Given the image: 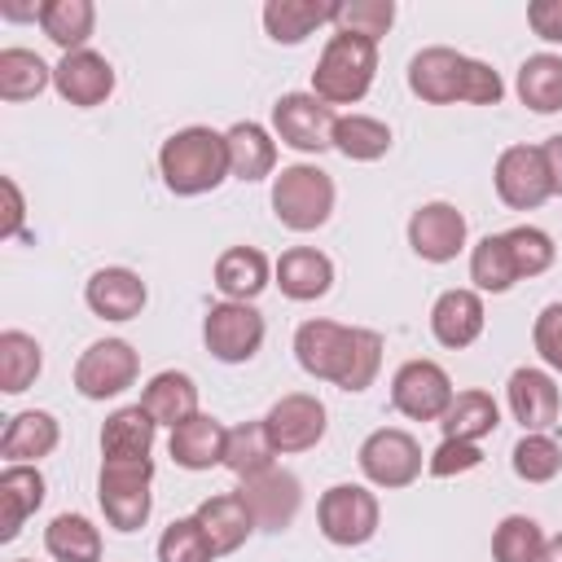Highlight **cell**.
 Here are the masks:
<instances>
[{
    "label": "cell",
    "mask_w": 562,
    "mask_h": 562,
    "mask_svg": "<svg viewBox=\"0 0 562 562\" xmlns=\"http://www.w3.org/2000/svg\"><path fill=\"white\" fill-rule=\"evenodd\" d=\"M140 373V356L123 338H101L75 360V391L83 400H114Z\"/></svg>",
    "instance_id": "obj_11"
},
{
    "label": "cell",
    "mask_w": 562,
    "mask_h": 562,
    "mask_svg": "<svg viewBox=\"0 0 562 562\" xmlns=\"http://www.w3.org/2000/svg\"><path fill=\"white\" fill-rule=\"evenodd\" d=\"M140 408L158 422V426H180V422H189L193 413H202L198 408V382L189 378V373H180V369H162V373H154L149 382H145V391H140Z\"/></svg>",
    "instance_id": "obj_27"
},
{
    "label": "cell",
    "mask_w": 562,
    "mask_h": 562,
    "mask_svg": "<svg viewBox=\"0 0 562 562\" xmlns=\"http://www.w3.org/2000/svg\"><path fill=\"white\" fill-rule=\"evenodd\" d=\"M0 189H4V220H0V237H18V233H22V215H26V206H22V189H18V180H13V176H0Z\"/></svg>",
    "instance_id": "obj_49"
},
{
    "label": "cell",
    "mask_w": 562,
    "mask_h": 562,
    "mask_svg": "<svg viewBox=\"0 0 562 562\" xmlns=\"http://www.w3.org/2000/svg\"><path fill=\"white\" fill-rule=\"evenodd\" d=\"M40 505H44V474H40V465H4L0 470V509H4L0 540H13L22 531V522Z\"/></svg>",
    "instance_id": "obj_29"
},
{
    "label": "cell",
    "mask_w": 562,
    "mask_h": 562,
    "mask_svg": "<svg viewBox=\"0 0 562 562\" xmlns=\"http://www.w3.org/2000/svg\"><path fill=\"white\" fill-rule=\"evenodd\" d=\"M44 369V351L31 334L22 329H4L0 334V391L4 395H22Z\"/></svg>",
    "instance_id": "obj_37"
},
{
    "label": "cell",
    "mask_w": 562,
    "mask_h": 562,
    "mask_svg": "<svg viewBox=\"0 0 562 562\" xmlns=\"http://www.w3.org/2000/svg\"><path fill=\"white\" fill-rule=\"evenodd\" d=\"M338 4H316V0H268L263 4V31L277 44H303L316 26L334 22Z\"/></svg>",
    "instance_id": "obj_31"
},
{
    "label": "cell",
    "mask_w": 562,
    "mask_h": 562,
    "mask_svg": "<svg viewBox=\"0 0 562 562\" xmlns=\"http://www.w3.org/2000/svg\"><path fill=\"white\" fill-rule=\"evenodd\" d=\"M158 171H162V184L176 193V198H198V193H211L228 180V145H224V132L215 127H180L162 140L158 149Z\"/></svg>",
    "instance_id": "obj_2"
},
{
    "label": "cell",
    "mask_w": 562,
    "mask_h": 562,
    "mask_svg": "<svg viewBox=\"0 0 562 562\" xmlns=\"http://www.w3.org/2000/svg\"><path fill=\"white\" fill-rule=\"evenodd\" d=\"M154 435H158V422L140 404L114 408L105 417V426H101V461H136V457H149L154 452Z\"/></svg>",
    "instance_id": "obj_28"
},
{
    "label": "cell",
    "mask_w": 562,
    "mask_h": 562,
    "mask_svg": "<svg viewBox=\"0 0 562 562\" xmlns=\"http://www.w3.org/2000/svg\"><path fill=\"white\" fill-rule=\"evenodd\" d=\"M479 465H483V448H479V443H465V439H443V443L430 452V461H426V470H430L435 479L470 474V470H479Z\"/></svg>",
    "instance_id": "obj_46"
},
{
    "label": "cell",
    "mask_w": 562,
    "mask_h": 562,
    "mask_svg": "<svg viewBox=\"0 0 562 562\" xmlns=\"http://www.w3.org/2000/svg\"><path fill=\"white\" fill-rule=\"evenodd\" d=\"M408 88L426 105H496L505 97V83L487 61L465 57L448 44H430L408 61Z\"/></svg>",
    "instance_id": "obj_1"
},
{
    "label": "cell",
    "mask_w": 562,
    "mask_h": 562,
    "mask_svg": "<svg viewBox=\"0 0 562 562\" xmlns=\"http://www.w3.org/2000/svg\"><path fill=\"white\" fill-rule=\"evenodd\" d=\"M531 342H536V356L553 373H562V299L549 303V307H540V316L531 325Z\"/></svg>",
    "instance_id": "obj_47"
},
{
    "label": "cell",
    "mask_w": 562,
    "mask_h": 562,
    "mask_svg": "<svg viewBox=\"0 0 562 562\" xmlns=\"http://www.w3.org/2000/svg\"><path fill=\"white\" fill-rule=\"evenodd\" d=\"M237 496H241V505L250 509L255 527H263V531H285V527L294 522L299 505H303V483H299L290 470H281V465H268V470L241 479Z\"/></svg>",
    "instance_id": "obj_13"
},
{
    "label": "cell",
    "mask_w": 562,
    "mask_h": 562,
    "mask_svg": "<svg viewBox=\"0 0 562 562\" xmlns=\"http://www.w3.org/2000/svg\"><path fill=\"white\" fill-rule=\"evenodd\" d=\"M224 443H228V426L215 422L211 413H193L171 430L167 452L180 470H211V465H224Z\"/></svg>",
    "instance_id": "obj_24"
},
{
    "label": "cell",
    "mask_w": 562,
    "mask_h": 562,
    "mask_svg": "<svg viewBox=\"0 0 562 562\" xmlns=\"http://www.w3.org/2000/svg\"><path fill=\"white\" fill-rule=\"evenodd\" d=\"M492 184H496V198L509 211H536V206H544L553 198L544 149L540 145H509V149H501L496 171H492Z\"/></svg>",
    "instance_id": "obj_9"
},
{
    "label": "cell",
    "mask_w": 562,
    "mask_h": 562,
    "mask_svg": "<svg viewBox=\"0 0 562 562\" xmlns=\"http://www.w3.org/2000/svg\"><path fill=\"white\" fill-rule=\"evenodd\" d=\"M83 303L101 321H136L149 303V290L132 268H97L83 285Z\"/></svg>",
    "instance_id": "obj_18"
},
{
    "label": "cell",
    "mask_w": 562,
    "mask_h": 562,
    "mask_svg": "<svg viewBox=\"0 0 562 562\" xmlns=\"http://www.w3.org/2000/svg\"><path fill=\"white\" fill-rule=\"evenodd\" d=\"M272 277H277V285H281L285 299L312 303V299H325L329 294V285H334V259L325 250H316V246H290L277 259Z\"/></svg>",
    "instance_id": "obj_21"
},
{
    "label": "cell",
    "mask_w": 562,
    "mask_h": 562,
    "mask_svg": "<svg viewBox=\"0 0 562 562\" xmlns=\"http://www.w3.org/2000/svg\"><path fill=\"white\" fill-rule=\"evenodd\" d=\"M325 417H329V413H325V404H321L316 395L290 391V395H281V400L268 408L263 426H268L277 452H307V448H316V443L325 439V426H329Z\"/></svg>",
    "instance_id": "obj_16"
},
{
    "label": "cell",
    "mask_w": 562,
    "mask_h": 562,
    "mask_svg": "<svg viewBox=\"0 0 562 562\" xmlns=\"http://www.w3.org/2000/svg\"><path fill=\"white\" fill-rule=\"evenodd\" d=\"M395 22V4L391 0H338V13H334V26L347 31V35H360V40H382Z\"/></svg>",
    "instance_id": "obj_43"
},
{
    "label": "cell",
    "mask_w": 562,
    "mask_h": 562,
    "mask_svg": "<svg viewBox=\"0 0 562 562\" xmlns=\"http://www.w3.org/2000/svg\"><path fill=\"white\" fill-rule=\"evenodd\" d=\"M53 83V66L31 48H0V97L31 101Z\"/></svg>",
    "instance_id": "obj_35"
},
{
    "label": "cell",
    "mask_w": 562,
    "mask_h": 562,
    "mask_svg": "<svg viewBox=\"0 0 562 562\" xmlns=\"http://www.w3.org/2000/svg\"><path fill=\"white\" fill-rule=\"evenodd\" d=\"M44 549L57 562H101V531L83 514H57L44 527Z\"/></svg>",
    "instance_id": "obj_34"
},
{
    "label": "cell",
    "mask_w": 562,
    "mask_h": 562,
    "mask_svg": "<svg viewBox=\"0 0 562 562\" xmlns=\"http://www.w3.org/2000/svg\"><path fill=\"white\" fill-rule=\"evenodd\" d=\"M373 75H378V44L347 35V31H334L316 57L312 92L325 105H356L373 88Z\"/></svg>",
    "instance_id": "obj_3"
},
{
    "label": "cell",
    "mask_w": 562,
    "mask_h": 562,
    "mask_svg": "<svg viewBox=\"0 0 562 562\" xmlns=\"http://www.w3.org/2000/svg\"><path fill=\"white\" fill-rule=\"evenodd\" d=\"M193 518L202 522V531H206V540H211L215 558L237 553V549L246 544V536L255 531V518H250V509L241 505V496H237V492L206 496V501L193 509Z\"/></svg>",
    "instance_id": "obj_26"
},
{
    "label": "cell",
    "mask_w": 562,
    "mask_h": 562,
    "mask_svg": "<svg viewBox=\"0 0 562 562\" xmlns=\"http://www.w3.org/2000/svg\"><path fill=\"white\" fill-rule=\"evenodd\" d=\"M527 26L544 44H562V0H531L527 4Z\"/></svg>",
    "instance_id": "obj_48"
},
{
    "label": "cell",
    "mask_w": 562,
    "mask_h": 562,
    "mask_svg": "<svg viewBox=\"0 0 562 562\" xmlns=\"http://www.w3.org/2000/svg\"><path fill=\"white\" fill-rule=\"evenodd\" d=\"M334 149L351 162H378L391 149V127L373 114H338L334 127Z\"/></svg>",
    "instance_id": "obj_36"
},
{
    "label": "cell",
    "mask_w": 562,
    "mask_h": 562,
    "mask_svg": "<svg viewBox=\"0 0 562 562\" xmlns=\"http://www.w3.org/2000/svg\"><path fill=\"white\" fill-rule=\"evenodd\" d=\"M263 334H268V325H263L255 303H228L224 299L202 316V342L224 364H246L263 347Z\"/></svg>",
    "instance_id": "obj_10"
},
{
    "label": "cell",
    "mask_w": 562,
    "mask_h": 562,
    "mask_svg": "<svg viewBox=\"0 0 562 562\" xmlns=\"http://www.w3.org/2000/svg\"><path fill=\"white\" fill-rule=\"evenodd\" d=\"M334 180L329 171L312 167V162H294L281 167L272 176V215L290 228V233H312L334 215Z\"/></svg>",
    "instance_id": "obj_4"
},
{
    "label": "cell",
    "mask_w": 562,
    "mask_h": 562,
    "mask_svg": "<svg viewBox=\"0 0 562 562\" xmlns=\"http://www.w3.org/2000/svg\"><path fill=\"white\" fill-rule=\"evenodd\" d=\"M492 558L496 562H540L544 558V531L527 514H509L492 531Z\"/></svg>",
    "instance_id": "obj_41"
},
{
    "label": "cell",
    "mask_w": 562,
    "mask_h": 562,
    "mask_svg": "<svg viewBox=\"0 0 562 562\" xmlns=\"http://www.w3.org/2000/svg\"><path fill=\"white\" fill-rule=\"evenodd\" d=\"M224 145H228V176L233 180L255 184V180L277 171V140H272V132L263 123H250V119L233 123L224 132Z\"/></svg>",
    "instance_id": "obj_25"
},
{
    "label": "cell",
    "mask_w": 562,
    "mask_h": 562,
    "mask_svg": "<svg viewBox=\"0 0 562 562\" xmlns=\"http://www.w3.org/2000/svg\"><path fill=\"white\" fill-rule=\"evenodd\" d=\"M215 290L228 299V303H255L268 281H272V263L259 246H228L220 259H215Z\"/></svg>",
    "instance_id": "obj_22"
},
{
    "label": "cell",
    "mask_w": 562,
    "mask_h": 562,
    "mask_svg": "<svg viewBox=\"0 0 562 562\" xmlns=\"http://www.w3.org/2000/svg\"><path fill=\"white\" fill-rule=\"evenodd\" d=\"M562 470V448L549 435H522L514 443V474L522 483H549Z\"/></svg>",
    "instance_id": "obj_45"
},
{
    "label": "cell",
    "mask_w": 562,
    "mask_h": 562,
    "mask_svg": "<svg viewBox=\"0 0 562 562\" xmlns=\"http://www.w3.org/2000/svg\"><path fill=\"white\" fill-rule=\"evenodd\" d=\"M158 562H215V549L202 531V522L189 514V518H176L171 527H162L158 536Z\"/></svg>",
    "instance_id": "obj_44"
},
{
    "label": "cell",
    "mask_w": 562,
    "mask_h": 562,
    "mask_svg": "<svg viewBox=\"0 0 562 562\" xmlns=\"http://www.w3.org/2000/svg\"><path fill=\"white\" fill-rule=\"evenodd\" d=\"M224 465L237 474V479H250L268 465H277V443L268 435L263 422H241L228 430V443H224Z\"/></svg>",
    "instance_id": "obj_38"
},
{
    "label": "cell",
    "mask_w": 562,
    "mask_h": 562,
    "mask_svg": "<svg viewBox=\"0 0 562 562\" xmlns=\"http://www.w3.org/2000/svg\"><path fill=\"white\" fill-rule=\"evenodd\" d=\"M53 88L66 105L92 110L114 92V66L97 53V48H79V53H61V61L53 66Z\"/></svg>",
    "instance_id": "obj_17"
},
{
    "label": "cell",
    "mask_w": 562,
    "mask_h": 562,
    "mask_svg": "<svg viewBox=\"0 0 562 562\" xmlns=\"http://www.w3.org/2000/svg\"><path fill=\"white\" fill-rule=\"evenodd\" d=\"M452 378L435 360H404L391 378V404L408 422H439L452 404Z\"/></svg>",
    "instance_id": "obj_12"
},
{
    "label": "cell",
    "mask_w": 562,
    "mask_h": 562,
    "mask_svg": "<svg viewBox=\"0 0 562 562\" xmlns=\"http://www.w3.org/2000/svg\"><path fill=\"white\" fill-rule=\"evenodd\" d=\"M57 443H61L57 417L44 413V408H26V413H13V417L4 422L0 457H4L9 465H35V461L48 457Z\"/></svg>",
    "instance_id": "obj_23"
},
{
    "label": "cell",
    "mask_w": 562,
    "mask_h": 562,
    "mask_svg": "<svg viewBox=\"0 0 562 562\" xmlns=\"http://www.w3.org/2000/svg\"><path fill=\"white\" fill-rule=\"evenodd\" d=\"M92 26H97V4L92 0H40V31L61 53L88 48Z\"/></svg>",
    "instance_id": "obj_30"
},
{
    "label": "cell",
    "mask_w": 562,
    "mask_h": 562,
    "mask_svg": "<svg viewBox=\"0 0 562 562\" xmlns=\"http://www.w3.org/2000/svg\"><path fill=\"white\" fill-rule=\"evenodd\" d=\"M470 281H474L479 294H505V290H514L518 268H514V259H509L505 233H487V237L470 250Z\"/></svg>",
    "instance_id": "obj_39"
},
{
    "label": "cell",
    "mask_w": 562,
    "mask_h": 562,
    "mask_svg": "<svg viewBox=\"0 0 562 562\" xmlns=\"http://www.w3.org/2000/svg\"><path fill=\"white\" fill-rule=\"evenodd\" d=\"M356 461H360V474L373 487L395 492V487L417 483V474H422V443L408 430H400V426H382V430H373L360 443Z\"/></svg>",
    "instance_id": "obj_8"
},
{
    "label": "cell",
    "mask_w": 562,
    "mask_h": 562,
    "mask_svg": "<svg viewBox=\"0 0 562 562\" xmlns=\"http://www.w3.org/2000/svg\"><path fill=\"white\" fill-rule=\"evenodd\" d=\"M540 562H562V531L544 540V558H540Z\"/></svg>",
    "instance_id": "obj_51"
},
{
    "label": "cell",
    "mask_w": 562,
    "mask_h": 562,
    "mask_svg": "<svg viewBox=\"0 0 562 562\" xmlns=\"http://www.w3.org/2000/svg\"><path fill=\"white\" fill-rule=\"evenodd\" d=\"M378 369H382V334L351 325V342H347V356H342V369H338L334 386H342V391L356 395V391L373 386Z\"/></svg>",
    "instance_id": "obj_40"
},
{
    "label": "cell",
    "mask_w": 562,
    "mask_h": 562,
    "mask_svg": "<svg viewBox=\"0 0 562 562\" xmlns=\"http://www.w3.org/2000/svg\"><path fill=\"white\" fill-rule=\"evenodd\" d=\"M496 426H501V408H496V400L487 391H457L448 413L439 417L443 439H465V443L487 439Z\"/></svg>",
    "instance_id": "obj_32"
},
{
    "label": "cell",
    "mask_w": 562,
    "mask_h": 562,
    "mask_svg": "<svg viewBox=\"0 0 562 562\" xmlns=\"http://www.w3.org/2000/svg\"><path fill=\"white\" fill-rule=\"evenodd\" d=\"M18 562H31V558H18Z\"/></svg>",
    "instance_id": "obj_52"
},
{
    "label": "cell",
    "mask_w": 562,
    "mask_h": 562,
    "mask_svg": "<svg viewBox=\"0 0 562 562\" xmlns=\"http://www.w3.org/2000/svg\"><path fill=\"white\" fill-rule=\"evenodd\" d=\"M347 342H351V325H338V321H303L294 329V360H299V369L307 378L334 382L338 369H342Z\"/></svg>",
    "instance_id": "obj_20"
},
{
    "label": "cell",
    "mask_w": 562,
    "mask_h": 562,
    "mask_svg": "<svg viewBox=\"0 0 562 562\" xmlns=\"http://www.w3.org/2000/svg\"><path fill=\"white\" fill-rule=\"evenodd\" d=\"M518 101L536 114H558L562 110V57L558 53H531L518 66Z\"/></svg>",
    "instance_id": "obj_33"
},
{
    "label": "cell",
    "mask_w": 562,
    "mask_h": 562,
    "mask_svg": "<svg viewBox=\"0 0 562 562\" xmlns=\"http://www.w3.org/2000/svg\"><path fill=\"white\" fill-rule=\"evenodd\" d=\"M378 496L364 487V483H334L321 505H316V522H321V536L338 549H356L364 540H373L378 531Z\"/></svg>",
    "instance_id": "obj_6"
},
{
    "label": "cell",
    "mask_w": 562,
    "mask_h": 562,
    "mask_svg": "<svg viewBox=\"0 0 562 562\" xmlns=\"http://www.w3.org/2000/svg\"><path fill=\"white\" fill-rule=\"evenodd\" d=\"M505 246H509V259H514V268H518V281H522V277H540V272H549L553 259H558L553 237H549L544 228H536V224H518V228H509V233H505Z\"/></svg>",
    "instance_id": "obj_42"
},
{
    "label": "cell",
    "mask_w": 562,
    "mask_h": 562,
    "mask_svg": "<svg viewBox=\"0 0 562 562\" xmlns=\"http://www.w3.org/2000/svg\"><path fill=\"white\" fill-rule=\"evenodd\" d=\"M540 149H544V162H549V180H553V193H562V132H558V136H549Z\"/></svg>",
    "instance_id": "obj_50"
},
{
    "label": "cell",
    "mask_w": 562,
    "mask_h": 562,
    "mask_svg": "<svg viewBox=\"0 0 562 562\" xmlns=\"http://www.w3.org/2000/svg\"><path fill=\"white\" fill-rule=\"evenodd\" d=\"M408 246L426 263H448L465 250V215L452 202H422L408 215Z\"/></svg>",
    "instance_id": "obj_14"
},
{
    "label": "cell",
    "mask_w": 562,
    "mask_h": 562,
    "mask_svg": "<svg viewBox=\"0 0 562 562\" xmlns=\"http://www.w3.org/2000/svg\"><path fill=\"white\" fill-rule=\"evenodd\" d=\"M505 400H509V413L522 426V435H544L562 413V391H558L553 373L549 369H531V364L509 373Z\"/></svg>",
    "instance_id": "obj_15"
},
{
    "label": "cell",
    "mask_w": 562,
    "mask_h": 562,
    "mask_svg": "<svg viewBox=\"0 0 562 562\" xmlns=\"http://www.w3.org/2000/svg\"><path fill=\"white\" fill-rule=\"evenodd\" d=\"M487 325V312H483V294L479 290H443L430 307V334L439 347L448 351H461L470 347Z\"/></svg>",
    "instance_id": "obj_19"
},
{
    "label": "cell",
    "mask_w": 562,
    "mask_h": 562,
    "mask_svg": "<svg viewBox=\"0 0 562 562\" xmlns=\"http://www.w3.org/2000/svg\"><path fill=\"white\" fill-rule=\"evenodd\" d=\"M334 127H338V114L316 92H281L272 105V132L281 136V145L299 154L334 149Z\"/></svg>",
    "instance_id": "obj_7"
},
{
    "label": "cell",
    "mask_w": 562,
    "mask_h": 562,
    "mask_svg": "<svg viewBox=\"0 0 562 562\" xmlns=\"http://www.w3.org/2000/svg\"><path fill=\"white\" fill-rule=\"evenodd\" d=\"M149 483H154V457L101 461L97 501H101V514L114 531H140L149 522V509H154Z\"/></svg>",
    "instance_id": "obj_5"
}]
</instances>
